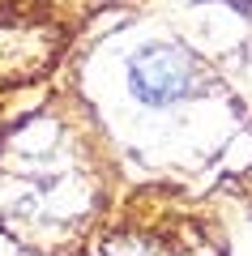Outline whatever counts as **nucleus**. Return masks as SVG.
<instances>
[{
  "label": "nucleus",
  "mask_w": 252,
  "mask_h": 256,
  "mask_svg": "<svg viewBox=\"0 0 252 256\" xmlns=\"http://www.w3.org/2000/svg\"><path fill=\"white\" fill-rule=\"evenodd\" d=\"M201 68L192 52L175 43H145L128 56V90L145 107H175V102L201 94Z\"/></svg>",
  "instance_id": "1"
},
{
  "label": "nucleus",
  "mask_w": 252,
  "mask_h": 256,
  "mask_svg": "<svg viewBox=\"0 0 252 256\" xmlns=\"http://www.w3.org/2000/svg\"><path fill=\"white\" fill-rule=\"evenodd\" d=\"M103 256H154V248L145 239H137V235H124V239H111L103 248Z\"/></svg>",
  "instance_id": "2"
}]
</instances>
